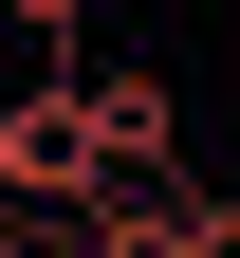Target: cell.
I'll return each instance as SVG.
<instances>
[{
  "mask_svg": "<svg viewBox=\"0 0 240 258\" xmlns=\"http://www.w3.org/2000/svg\"><path fill=\"white\" fill-rule=\"evenodd\" d=\"M0 184H19V203H92V184H111L92 74H19V92H0Z\"/></svg>",
  "mask_w": 240,
  "mask_h": 258,
  "instance_id": "6da1fadb",
  "label": "cell"
},
{
  "mask_svg": "<svg viewBox=\"0 0 240 258\" xmlns=\"http://www.w3.org/2000/svg\"><path fill=\"white\" fill-rule=\"evenodd\" d=\"M19 221H37V203H19V184H0V240H19Z\"/></svg>",
  "mask_w": 240,
  "mask_h": 258,
  "instance_id": "277c9868",
  "label": "cell"
},
{
  "mask_svg": "<svg viewBox=\"0 0 240 258\" xmlns=\"http://www.w3.org/2000/svg\"><path fill=\"white\" fill-rule=\"evenodd\" d=\"M92 129H111V166H166V148H185V92H166L148 55H111V74H92Z\"/></svg>",
  "mask_w": 240,
  "mask_h": 258,
  "instance_id": "7a4b0ae2",
  "label": "cell"
},
{
  "mask_svg": "<svg viewBox=\"0 0 240 258\" xmlns=\"http://www.w3.org/2000/svg\"><path fill=\"white\" fill-rule=\"evenodd\" d=\"M148 258H240V203H203V184H185V221H166Z\"/></svg>",
  "mask_w": 240,
  "mask_h": 258,
  "instance_id": "3957f363",
  "label": "cell"
}]
</instances>
